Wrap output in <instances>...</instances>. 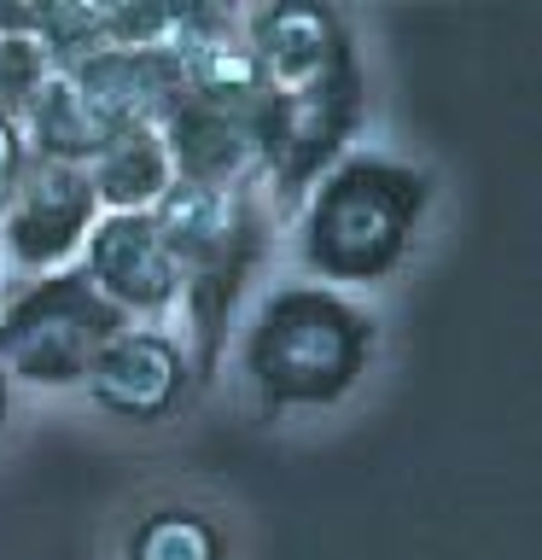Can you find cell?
<instances>
[{
    "mask_svg": "<svg viewBox=\"0 0 542 560\" xmlns=\"http://www.w3.org/2000/svg\"><path fill=\"white\" fill-rule=\"evenodd\" d=\"M262 117V182L280 205L304 192L344 158L362 117V70L350 24L315 0H274L239 18Z\"/></svg>",
    "mask_w": 542,
    "mask_h": 560,
    "instance_id": "obj_1",
    "label": "cell"
},
{
    "mask_svg": "<svg viewBox=\"0 0 542 560\" xmlns=\"http://www.w3.org/2000/svg\"><path fill=\"white\" fill-rule=\"evenodd\" d=\"M426 205H432V182L414 164L374 158V152L339 158L304 192V217H297L309 275L339 280V287H379L385 275L402 269Z\"/></svg>",
    "mask_w": 542,
    "mask_h": 560,
    "instance_id": "obj_2",
    "label": "cell"
},
{
    "mask_svg": "<svg viewBox=\"0 0 542 560\" xmlns=\"http://www.w3.org/2000/svg\"><path fill=\"white\" fill-rule=\"evenodd\" d=\"M374 357V322L332 287H280L245 332V380L262 409H332Z\"/></svg>",
    "mask_w": 542,
    "mask_h": 560,
    "instance_id": "obj_3",
    "label": "cell"
},
{
    "mask_svg": "<svg viewBox=\"0 0 542 560\" xmlns=\"http://www.w3.org/2000/svg\"><path fill=\"white\" fill-rule=\"evenodd\" d=\"M122 327H129V315L105 304L82 269H52L0 310V368H7V380L64 392V385L87 380V368Z\"/></svg>",
    "mask_w": 542,
    "mask_h": 560,
    "instance_id": "obj_4",
    "label": "cell"
},
{
    "mask_svg": "<svg viewBox=\"0 0 542 560\" xmlns=\"http://www.w3.org/2000/svg\"><path fill=\"white\" fill-rule=\"evenodd\" d=\"M157 135H164L175 182L216 192H251V182H262V117L251 77L187 88L175 112L157 122Z\"/></svg>",
    "mask_w": 542,
    "mask_h": 560,
    "instance_id": "obj_5",
    "label": "cell"
},
{
    "mask_svg": "<svg viewBox=\"0 0 542 560\" xmlns=\"http://www.w3.org/2000/svg\"><path fill=\"white\" fill-rule=\"evenodd\" d=\"M99 222V199L87 187V170L76 164H35L17 182L7 217H0V245L17 269L52 275L70 269V252H82V240Z\"/></svg>",
    "mask_w": 542,
    "mask_h": 560,
    "instance_id": "obj_6",
    "label": "cell"
},
{
    "mask_svg": "<svg viewBox=\"0 0 542 560\" xmlns=\"http://www.w3.org/2000/svg\"><path fill=\"white\" fill-rule=\"evenodd\" d=\"M87 397L99 402L122 427H157L181 409V397L192 392V368L187 350L169 332L152 327H122L111 345L99 350V362L87 368Z\"/></svg>",
    "mask_w": 542,
    "mask_h": 560,
    "instance_id": "obj_7",
    "label": "cell"
},
{
    "mask_svg": "<svg viewBox=\"0 0 542 560\" xmlns=\"http://www.w3.org/2000/svg\"><path fill=\"white\" fill-rule=\"evenodd\" d=\"M146 217L175 252L181 275L227 269V262L257 269V257H262V210H257L251 192H216V187L169 182V192L146 210Z\"/></svg>",
    "mask_w": 542,
    "mask_h": 560,
    "instance_id": "obj_8",
    "label": "cell"
},
{
    "mask_svg": "<svg viewBox=\"0 0 542 560\" xmlns=\"http://www.w3.org/2000/svg\"><path fill=\"white\" fill-rule=\"evenodd\" d=\"M76 269L117 315H157L181 298V262L152 228V217H99L82 240Z\"/></svg>",
    "mask_w": 542,
    "mask_h": 560,
    "instance_id": "obj_9",
    "label": "cell"
},
{
    "mask_svg": "<svg viewBox=\"0 0 542 560\" xmlns=\"http://www.w3.org/2000/svg\"><path fill=\"white\" fill-rule=\"evenodd\" d=\"M59 70L105 135L157 129V122L175 112V100L187 94V77H181V65H175V52L99 47V52H87L76 65H59Z\"/></svg>",
    "mask_w": 542,
    "mask_h": 560,
    "instance_id": "obj_10",
    "label": "cell"
},
{
    "mask_svg": "<svg viewBox=\"0 0 542 560\" xmlns=\"http://www.w3.org/2000/svg\"><path fill=\"white\" fill-rule=\"evenodd\" d=\"M169 182H175V170H169V152L157 129H122L87 164V187H94L105 217H146L169 192Z\"/></svg>",
    "mask_w": 542,
    "mask_h": 560,
    "instance_id": "obj_11",
    "label": "cell"
},
{
    "mask_svg": "<svg viewBox=\"0 0 542 560\" xmlns=\"http://www.w3.org/2000/svg\"><path fill=\"white\" fill-rule=\"evenodd\" d=\"M17 129H24V147L35 164H76V170L94 164L99 147L111 140L94 122V112L76 100V88L64 82V70H47L42 77V88L17 112Z\"/></svg>",
    "mask_w": 542,
    "mask_h": 560,
    "instance_id": "obj_12",
    "label": "cell"
},
{
    "mask_svg": "<svg viewBox=\"0 0 542 560\" xmlns=\"http://www.w3.org/2000/svg\"><path fill=\"white\" fill-rule=\"evenodd\" d=\"M129 560H227V537L199 508H157L129 532Z\"/></svg>",
    "mask_w": 542,
    "mask_h": 560,
    "instance_id": "obj_13",
    "label": "cell"
},
{
    "mask_svg": "<svg viewBox=\"0 0 542 560\" xmlns=\"http://www.w3.org/2000/svg\"><path fill=\"white\" fill-rule=\"evenodd\" d=\"M30 170V147H24V129H17V117H0V217H7L17 182H24Z\"/></svg>",
    "mask_w": 542,
    "mask_h": 560,
    "instance_id": "obj_14",
    "label": "cell"
},
{
    "mask_svg": "<svg viewBox=\"0 0 542 560\" xmlns=\"http://www.w3.org/2000/svg\"><path fill=\"white\" fill-rule=\"evenodd\" d=\"M12 420V380H7V368H0V427Z\"/></svg>",
    "mask_w": 542,
    "mask_h": 560,
    "instance_id": "obj_15",
    "label": "cell"
}]
</instances>
